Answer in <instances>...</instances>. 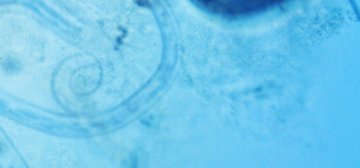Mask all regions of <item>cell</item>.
Returning a JSON list of instances; mask_svg holds the SVG:
<instances>
[{"instance_id":"cell-1","label":"cell","mask_w":360,"mask_h":168,"mask_svg":"<svg viewBox=\"0 0 360 168\" xmlns=\"http://www.w3.org/2000/svg\"><path fill=\"white\" fill-rule=\"evenodd\" d=\"M206 6L212 11L218 13L229 14V15H239V14L252 13L258 12L260 10H265L273 6L274 4L266 3H210L201 4Z\"/></svg>"}]
</instances>
